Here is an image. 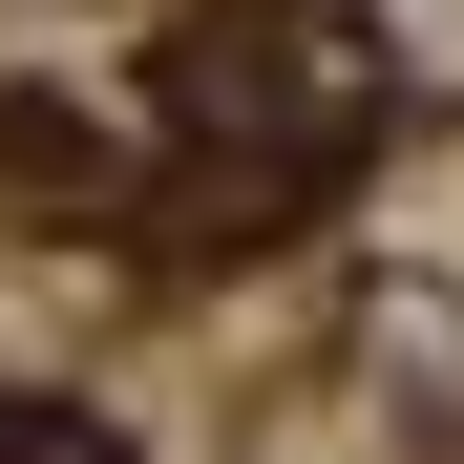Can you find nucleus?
Wrapping results in <instances>:
<instances>
[{"label":"nucleus","mask_w":464,"mask_h":464,"mask_svg":"<svg viewBox=\"0 0 464 464\" xmlns=\"http://www.w3.org/2000/svg\"><path fill=\"white\" fill-rule=\"evenodd\" d=\"M0 464H127V422L63 401V380H0Z\"/></svg>","instance_id":"1"}]
</instances>
